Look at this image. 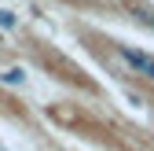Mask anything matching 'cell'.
<instances>
[{
  "instance_id": "6da1fadb",
  "label": "cell",
  "mask_w": 154,
  "mask_h": 151,
  "mask_svg": "<svg viewBox=\"0 0 154 151\" xmlns=\"http://www.w3.org/2000/svg\"><path fill=\"white\" fill-rule=\"evenodd\" d=\"M118 55L125 59V66H128L132 74L154 81V55H150V52H140V48H132V44H118Z\"/></svg>"
},
{
  "instance_id": "7a4b0ae2",
  "label": "cell",
  "mask_w": 154,
  "mask_h": 151,
  "mask_svg": "<svg viewBox=\"0 0 154 151\" xmlns=\"http://www.w3.org/2000/svg\"><path fill=\"white\" fill-rule=\"evenodd\" d=\"M4 81H8V85H22L26 74H22V70H4Z\"/></svg>"
},
{
  "instance_id": "3957f363",
  "label": "cell",
  "mask_w": 154,
  "mask_h": 151,
  "mask_svg": "<svg viewBox=\"0 0 154 151\" xmlns=\"http://www.w3.org/2000/svg\"><path fill=\"white\" fill-rule=\"evenodd\" d=\"M0 26H4V30H11V26H15V15H11V11H4V8H0Z\"/></svg>"
}]
</instances>
